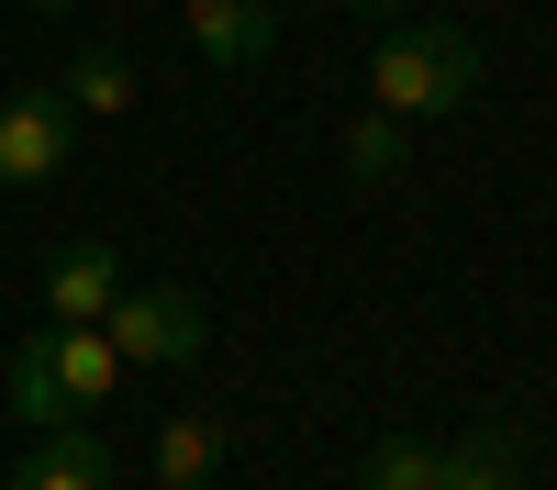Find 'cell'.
Segmentation results:
<instances>
[{"mask_svg":"<svg viewBox=\"0 0 557 490\" xmlns=\"http://www.w3.org/2000/svg\"><path fill=\"white\" fill-rule=\"evenodd\" d=\"M346 23H401V12H424V0H335Z\"/></svg>","mask_w":557,"mask_h":490,"instance_id":"4fadbf2b","label":"cell"},{"mask_svg":"<svg viewBox=\"0 0 557 490\" xmlns=\"http://www.w3.org/2000/svg\"><path fill=\"white\" fill-rule=\"evenodd\" d=\"M223 457H235V424H223V413H178L157 435V490H212Z\"/></svg>","mask_w":557,"mask_h":490,"instance_id":"ba28073f","label":"cell"},{"mask_svg":"<svg viewBox=\"0 0 557 490\" xmlns=\"http://www.w3.org/2000/svg\"><path fill=\"white\" fill-rule=\"evenodd\" d=\"M67 146H78V112H67L57 78H34V89L0 101V190H57Z\"/></svg>","mask_w":557,"mask_h":490,"instance_id":"277c9868","label":"cell"},{"mask_svg":"<svg viewBox=\"0 0 557 490\" xmlns=\"http://www.w3.org/2000/svg\"><path fill=\"white\" fill-rule=\"evenodd\" d=\"M112 290H123V246L78 235V246H57V256H45V324H101V312H112Z\"/></svg>","mask_w":557,"mask_h":490,"instance_id":"52a82bcc","label":"cell"},{"mask_svg":"<svg viewBox=\"0 0 557 490\" xmlns=\"http://www.w3.org/2000/svg\"><path fill=\"white\" fill-rule=\"evenodd\" d=\"M335 156H346V178H357V190H391V178H401V156H412V123H391V112H357Z\"/></svg>","mask_w":557,"mask_h":490,"instance_id":"8fae6325","label":"cell"},{"mask_svg":"<svg viewBox=\"0 0 557 490\" xmlns=\"http://www.w3.org/2000/svg\"><path fill=\"white\" fill-rule=\"evenodd\" d=\"M357 490H435V445L424 435H380L357 457Z\"/></svg>","mask_w":557,"mask_h":490,"instance_id":"7c38bea8","label":"cell"},{"mask_svg":"<svg viewBox=\"0 0 557 490\" xmlns=\"http://www.w3.org/2000/svg\"><path fill=\"white\" fill-rule=\"evenodd\" d=\"M146 101V78H134L123 45H78L67 56V112H134Z\"/></svg>","mask_w":557,"mask_h":490,"instance_id":"30bf717a","label":"cell"},{"mask_svg":"<svg viewBox=\"0 0 557 490\" xmlns=\"http://www.w3.org/2000/svg\"><path fill=\"white\" fill-rule=\"evenodd\" d=\"M178 34H190L201 67H268L278 56V0H178Z\"/></svg>","mask_w":557,"mask_h":490,"instance_id":"5b68a950","label":"cell"},{"mask_svg":"<svg viewBox=\"0 0 557 490\" xmlns=\"http://www.w3.org/2000/svg\"><path fill=\"white\" fill-rule=\"evenodd\" d=\"M0 490H123V457H112L89 424H45L34 457L0 468Z\"/></svg>","mask_w":557,"mask_h":490,"instance_id":"8992f818","label":"cell"},{"mask_svg":"<svg viewBox=\"0 0 557 490\" xmlns=\"http://www.w3.org/2000/svg\"><path fill=\"white\" fill-rule=\"evenodd\" d=\"M480 101V34L446 12H401L380 23V56H368V112L391 123H446Z\"/></svg>","mask_w":557,"mask_h":490,"instance_id":"6da1fadb","label":"cell"},{"mask_svg":"<svg viewBox=\"0 0 557 490\" xmlns=\"http://www.w3.org/2000/svg\"><path fill=\"white\" fill-rule=\"evenodd\" d=\"M101 335H112L123 368H190V356L212 345L201 290H178V279H123V290H112V312H101Z\"/></svg>","mask_w":557,"mask_h":490,"instance_id":"3957f363","label":"cell"},{"mask_svg":"<svg viewBox=\"0 0 557 490\" xmlns=\"http://www.w3.org/2000/svg\"><path fill=\"white\" fill-rule=\"evenodd\" d=\"M123 379H134V368L112 356V335H101V324H45V335H23V345H12V368H0V401H12V413L45 435V424H89Z\"/></svg>","mask_w":557,"mask_h":490,"instance_id":"7a4b0ae2","label":"cell"},{"mask_svg":"<svg viewBox=\"0 0 557 490\" xmlns=\"http://www.w3.org/2000/svg\"><path fill=\"white\" fill-rule=\"evenodd\" d=\"M23 12H34V23H67V12H78V0H23Z\"/></svg>","mask_w":557,"mask_h":490,"instance_id":"5bb4252c","label":"cell"},{"mask_svg":"<svg viewBox=\"0 0 557 490\" xmlns=\"http://www.w3.org/2000/svg\"><path fill=\"white\" fill-rule=\"evenodd\" d=\"M435 490H524V445L502 424L457 435V445H435Z\"/></svg>","mask_w":557,"mask_h":490,"instance_id":"9c48e42d","label":"cell"}]
</instances>
